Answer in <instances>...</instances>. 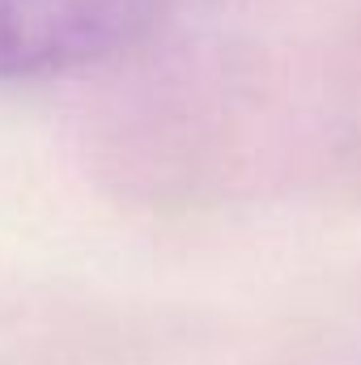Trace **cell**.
Masks as SVG:
<instances>
[{
	"label": "cell",
	"instance_id": "obj_1",
	"mask_svg": "<svg viewBox=\"0 0 361 365\" xmlns=\"http://www.w3.org/2000/svg\"><path fill=\"white\" fill-rule=\"evenodd\" d=\"M158 0H0V77H56L136 43Z\"/></svg>",
	"mask_w": 361,
	"mask_h": 365
}]
</instances>
